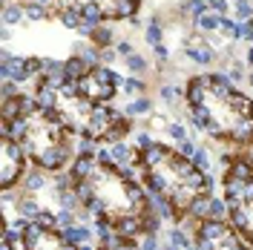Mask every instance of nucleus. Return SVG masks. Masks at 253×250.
<instances>
[{
  "mask_svg": "<svg viewBox=\"0 0 253 250\" xmlns=\"http://www.w3.org/2000/svg\"><path fill=\"white\" fill-rule=\"evenodd\" d=\"M66 172L84 207H89L95 221H104L112 233L141 239L144 233L161 230L156 202L132 170L118 167L104 153H78Z\"/></svg>",
  "mask_w": 253,
  "mask_h": 250,
  "instance_id": "nucleus-1",
  "label": "nucleus"
},
{
  "mask_svg": "<svg viewBox=\"0 0 253 250\" xmlns=\"http://www.w3.org/2000/svg\"><path fill=\"white\" fill-rule=\"evenodd\" d=\"M184 104L190 126L202 135L236 150L253 147V98L224 72L193 75L184 86Z\"/></svg>",
  "mask_w": 253,
  "mask_h": 250,
  "instance_id": "nucleus-2",
  "label": "nucleus"
},
{
  "mask_svg": "<svg viewBox=\"0 0 253 250\" xmlns=\"http://www.w3.org/2000/svg\"><path fill=\"white\" fill-rule=\"evenodd\" d=\"M138 175L147 193L164 204L173 221L199 219L202 207L213 199V178L193 158H187L178 147H167L153 141L138 156Z\"/></svg>",
  "mask_w": 253,
  "mask_h": 250,
  "instance_id": "nucleus-3",
  "label": "nucleus"
},
{
  "mask_svg": "<svg viewBox=\"0 0 253 250\" xmlns=\"http://www.w3.org/2000/svg\"><path fill=\"white\" fill-rule=\"evenodd\" d=\"M3 132L23 147V153L38 170L66 172L75 161L72 132L63 118L49 107H41L32 95L3 98Z\"/></svg>",
  "mask_w": 253,
  "mask_h": 250,
  "instance_id": "nucleus-4",
  "label": "nucleus"
},
{
  "mask_svg": "<svg viewBox=\"0 0 253 250\" xmlns=\"http://www.w3.org/2000/svg\"><path fill=\"white\" fill-rule=\"evenodd\" d=\"M55 112L63 118V124L69 126V132L75 138H86L92 144L124 141L132 132V121H135L124 110H115L110 104H98V101L84 98L72 83L58 86Z\"/></svg>",
  "mask_w": 253,
  "mask_h": 250,
  "instance_id": "nucleus-5",
  "label": "nucleus"
},
{
  "mask_svg": "<svg viewBox=\"0 0 253 250\" xmlns=\"http://www.w3.org/2000/svg\"><path fill=\"white\" fill-rule=\"evenodd\" d=\"M193 239L199 250H253V245L239 233L230 219H196Z\"/></svg>",
  "mask_w": 253,
  "mask_h": 250,
  "instance_id": "nucleus-6",
  "label": "nucleus"
},
{
  "mask_svg": "<svg viewBox=\"0 0 253 250\" xmlns=\"http://www.w3.org/2000/svg\"><path fill=\"white\" fill-rule=\"evenodd\" d=\"M55 6L75 9L84 20L112 23V20H132L141 12V0H58Z\"/></svg>",
  "mask_w": 253,
  "mask_h": 250,
  "instance_id": "nucleus-7",
  "label": "nucleus"
},
{
  "mask_svg": "<svg viewBox=\"0 0 253 250\" xmlns=\"http://www.w3.org/2000/svg\"><path fill=\"white\" fill-rule=\"evenodd\" d=\"M121 83H124V78H121L115 69H110L107 63H95V66H89L72 86H75L84 98H89V101L110 104L112 98L118 95Z\"/></svg>",
  "mask_w": 253,
  "mask_h": 250,
  "instance_id": "nucleus-8",
  "label": "nucleus"
},
{
  "mask_svg": "<svg viewBox=\"0 0 253 250\" xmlns=\"http://www.w3.org/2000/svg\"><path fill=\"white\" fill-rule=\"evenodd\" d=\"M17 236L23 250H78V245L69 242V236L63 233V227H58L55 219L29 221Z\"/></svg>",
  "mask_w": 253,
  "mask_h": 250,
  "instance_id": "nucleus-9",
  "label": "nucleus"
},
{
  "mask_svg": "<svg viewBox=\"0 0 253 250\" xmlns=\"http://www.w3.org/2000/svg\"><path fill=\"white\" fill-rule=\"evenodd\" d=\"M26 164H29V156L23 153V147L9 132H3L0 138V187L3 193H12L15 187H20V181H26Z\"/></svg>",
  "mask_w": 253,
  "mask_h": 250,
  "instance_id": "nucleus-10",
  "label": "nucleus"
},
{
  "mask_svg": "<svg viewBox=\"0 0 253 250\" xmlns=\"http://www.w3.org/2000/svg\"><path fill=\"white\" fill-rule=\"evenodd\" d=\"M181 49H184V55H187L190 61L199 63V66H213V63L219 61V52H216L213 43L205 41V32H193Z\"/></svg>",
  "mask_w": 253,
  "mask_h": 250,
  "instance_id": "nucleus-11",
  "label": "nucleus"
},
{
  "mask_svg": "<svg viewBox=\"0 0 253 250\" xmlns=\"http://www.w3.org/2000/svg\"><path fill=\"white\" fill-rule=\"evenodd\" d=\"M227 207H230V221L236 224V230L253 245V199L233 202V204H227Z\"/></svg>",
  "mask_w": 253,
  "mask_h": 250,
  "instance_id": "nucleus-12",
  "label": "nucleus"
},
{
  "mask_svg": "<svg viewBox=\"0 0 253 250\" xmlns=\"http://www.w3.org/2000/svg\"><path fill=\"white\" fill-rule=\"evenodd\" d=\"M20 20H26V3L6 0L3 3V26H17Z\"/></svg>",
  "mask_w": 253,
  "mask_h": 250,
  "instance_id": "nucleus-13",
  "label": "nucleus"
},
{
  "mask_svg": "<svg viewBox=\"0 0 253 250\" xmlns=\"http://www.w3.org/2000/svg\"><path fill=\"white\" fill-rule=\"evenodd\" d=\"M196 23V32H205V35H210V32H219L221 23H224V15H219V12H202V15L193 20Z\"/></svg>",
  "mask_w": 253,
  "mask_h": 250,
  "instance_id": "nucleus-14",
  "label": "nucleus"
},
{
  "mask_svg": "<svg viewBox=\"0 0 253 250\" xmlns=\"http://www.w3.org/2000/svg\"><path fill=\"white\" fill-rule=\"evenodd\" d=\"M164 239H167V245H170V248H175V250H187V248H193V245H196L193 233L181 230V227H170Z\"/></svg>",
  "mask_w": 253,
  "mask_h": 250,
  "instance_id": "nucleus-15",
  "label": "nucleus"
},
{
  "mask_svg": "<svg viewBox=\"0 0 253 250\" xmlns=\"http://www.w3.org/2000/svg\"><path fill=\"white\" fill-rule=\"evenodd\" d=\"M98 250H141L138 239H129V236H110L107 242H101Z\"/></svg>",
  "mask_w": 253,
  "mask_h": 250,
  "instance_id": "nucleus-16",
  "label": "nucleus"
},
{
  "mask_svg": "<svg viewBox=\"0 0 253 250\" xmlns=\"http://www.w3.org/2000/svg\"><path fill=\"white\" fill-rule=\"evenodd\" d=\"M153 110V98L150 95H138V98H129V104L124 107V112L129 118H138V115H147Z\"/></svg>",
  "mask_w": 253,
  "mask_h": 250,
  "instance_id": "nucleus-17",
  "label": "nucleus"
},
{
  "mask_svg": "<svg viewBox=\"0 0 253 250\" xmlns=\"http://www.w3.org/2000/svg\"><path fill=\"white\" fill-rule=\"evenodd\" d=\"M52 12H55V17L61 20V26H66V29H72V32H78V26H81V20H84V17H81L78 12H75V9H66V6H55Z\"/></svg>",
  "mask_w": 253,
  "mask_h": 250,
  "instance_id": "nucleus-18",
  "label": "nucleus"
},
{
  "mask_svg": "<svg viewBox=\"0 0 253 250\" xmlns=\"http://www.w3.org/2000/svg\"><path fill=\"white\" fill-rule=\"evenodd\" d=\"M121 92L129 95V98L147 95V81H144V75H129V78H124V83H121Z\"/></svg>",
  "mask_w": 253,
  "mask_h": 250,
  "instance_id": "nucleus-19",
  "label": "nucleus"
},
{
  "mask_svg": "<svg viewBox=\"0 0 253 250\" xmlns=\"http://www.w3.org/2000/svg\"><path fill=\"white\" fill-rule=\"evenodd\" d=\"M144 38H147V43H150V46L164 43V26H161V20H158V17H153V20L144 26Z\"/></svg>",
  "mask_w": 253,
  "mask_h": 250,
  "instance_id": "nucleus-20",
  "label": "nucleus"
},
{
  "mask_svg": "<svg viewBox=\"0 0 253 250\" xmlns=\"http://www.w3.org/2000/svg\"><path fill=\"white\" fill-rule=\"evenodd\" d=\"M158 98H161L164 104H170V107H178L184 95H181V89L173 86V83H161V86H158Z\"/></svg>",
  "mask_w": 253,
  "mask_h": 250,
  "instance_id": "nucleus-21",
  "label": "nucleus"
},
{
  "mask_svg": "<svg viewBox=\"0 0 253 250\" xmlns=\"http://www.w3.org/2000/svg\"><path fill=\"white\" fill-rule=\"evenodd\" d=\"M49 15H52V12H49V6H43L41 0H29V3H26V20L41 23V20H46Z\"/></svg>",
  "mask_w": 253,
  "mask_h": 250,
  "instance_id": "nucleus-22",
  "label": "nucleus"
},
{
  "mask_svg": "<svg viewBox=\"0 0 253 250\" xmlns=\"http://www.w3.org/2000/svg\"><path fill=\"white\" fill-rule=\"evenodd\" d=\"M126 69L132 72V75H147V69H150V63H147V58L144 55H138V52H132V55H126L124 58Z\"/></svg>",
  "mask_w": 253,
  "mask_h": 250,
  "instance_id": "nucleus-23",
  "label": "nucleus"
},
{
  "mask_svg": "<svg viewBox=\"0 0 253 250\" xmlns=\"http://www.w3.org/2000/svg\"><path fill=\"white\" fill-rule=\"evenodd\" d=\"M89 41H92V43H95L98 49H107V46H112V29L107 26V23H104V26H98V29H95V35L89 38Z\"/></svg>",
  "mask_w": 253,
  "mask_h": 250,
  "instance_id": "nucleus-24",
  "label": "nucleus"
},
{
  "mask_svg": "<svg viewBox=\"0 0 253 250\" xmlns=\"http://www.w3.org/2000/svg\"><path fill=\"white\" fill-rule=\"evenodd\" d=\"M167 129V135L175 141V144H181V141H190V132H187V126L181 124V121H170V124L164 126Z\"/></svg>",
  "mask_w": 253,
  "mask_h": 250,
  "instance_id": "nucleus-25",
  "label": "nucleus"
},
{
  "mask_svg": "<svg viewBox=\"0 0 253 250\" xmlns=\"http://www.w3.org/2000/svg\"><path fill=\"white\" fill-rule=\"evenodd\" d=\"M236 20H253V3L251 0H230Z\"/></svg>",
  "mask_w": 253,
  "mask_h": 250,
  "instance_id": "nucleus-26",
  "label": "nucleus"
},
{
  "mask_svg": "<svg viewBox=\"0 0 253 250\" xmlns=\"http://www.w3.org/2000/svg\"><path fill=\"white\" fill-rule=\"evenodd\" d=\"M193 161H196V164H199L205 172H210V167H213V156H210V150H207L205 144H199V150H196Z\"/></svg>",
  "mask_w": 253,
  "mask_h": 250,
  "instance_id": "nucleus-27",
  "label": "nucleus"
},
{
  "mask_svg": "<svg viewBox=\"0 0 253 250\" xmlns=\"http://www.w3.org/2000/svg\"><path fill=\"white\" fill-rule=\"evenodd\" d=\"M224 75L233 81V83H242V81H248V72H245V63H239V61H233L227 69H224Z\"/></svg>",
  "mask_w": 253,
  "mask_h": 250,
  "instance_id": "nucleus-28",
  "label": "nucleus"
},
{
  "mask_svg": "<svg viewBox=\"0 0 253 250\" xmlns=\"http://www.w3.org/2000/svg\"><path fill=\"white\" fill-rule=\"evenodd\" d=\"M205 6L210 9V12H219V15H224L227 17V12H230V0H205Z\"/></svg>",
  "mask_w": 253,
  "mask_h": 250,
  "instance_id": "nucleus-29",
  "label": "nucleus"
},
{
  "mask_svg": "<svg viewBox=\"0 0 253 250\" xmlns=\"http://www.w3.org/2000/svg\"><path fill=\"white\" fill-rule=\"evenodd\" d=\"M138 245H141V250H161L158 233H144L141 239H138Z\"/></svg>",
  "mask_w": 253,
  "mask_h": 250,
  "instance_id": "nucleus-30",
  "label": "nucleus"
},
{
  "mask_svg": "<svg viewBox=\"0 0 253 250\" xmlns=\"http://www.w3.org/2000/svg\"><path fill=\"white\" fill-rule=\"evenodd\" d=\"M115 52H118L121 58H126V55H132V43H129V41H118V43H115Z\"/></svg>",
  "mask_w": 253,
  "mask_h": 250,
  "instance_id": "nucleus-31",
  "label": "nucleus"
},
{
  "mask_svg": "<svg viewBox=\"0 0 253 250\" xmlns=\"http://www.w3.org/2000/svg\"><path fill=\"white\" fill-rule=\"evenodd\" d=\"M153 52H156V58H158L161 63H167V61H170V52H167V46H164V43L153 46Z\"/></svg>",
  "mask_w": 253,
  "mask_h": 250,
  "instance_id": "nucleus-32",
  "label": "nucleus"
},
{
  "mask_svg": "<svg viewBox=\"0 0 253 250\" xmlns=\"http://www.w3.org/2000/svg\"><path fill=\"white\" fill-rule=\"evenodd\" d=\"M245 63L253 69V49H248V52H245Z\"/></svg>",
  "mask_w": 253,
  "mask_h": 250,
  "instance_id": "nucleus-33",
  "label": "nucleus"
},
{
  "mask_svg": "<svg viewBox=\"0 0 253 250\" xmlns=\"http://www.w3.org/2000/svg\"><path fill=\"white\" fill-rule=\"evenodd\" d=\"M248 81H251V86H253V69H251V72H248Z\"/></svg>",
  "mask_w": 253,
  "mask_h": 250,
  "instance_id": "nucleus-34",
  "label": "nucleus"
},
{
  "mask_svg": "<svg viewBox=\"0 0 253 250\" xmlns=\"http://www.w3.org/2000/svg\"><path fill=\"white\" fill-rule=\"evenodd\" d=\"M251 26H253V20H251ZM251 43H253V41H251Z\"/></svg>",
  "mask_w": 253,
  "mask_h": 250,
  "instance_id": "nucleus-35",
  "label": "nucleus"
}]
</instances>
